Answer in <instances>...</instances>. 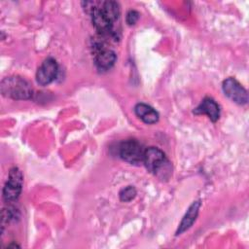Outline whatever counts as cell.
<instances>
[{
    "label": "cell",
    "instance_id": "cell-13",
    "mask_svg": "<svg viewBox=\"0 0 249 249\" xmlns=\"http://www.w3.org/2000/svg\"><path fill=\"white\" fill-rule=\"evenodd\" d=\"M135 196H136V190L133 186H127L125 188H123L119 193L120 199L124 202H128L132 200L135 197Z\"/></svg>",
    "mask_w": 249,
    "mask_h": 249
},
{
    "label": "cell",
    "instance_id": "cell-14",
    "mask_svg": "<svg viewBox=\"0 0 249 249\" xmlns=\"http://www.w3.org/2000/svg\"><path fill=\"white\" fill-rule=\"evenodd\" d=\"M139 18V13L135 10H130L127 12L126 14V17H125V20H126V23L128 25H133L136 23V21L138 20Z\"/></svg>",
    "mask_w": 249,
    "mask_h": 249
},
{
    "label": "cell",
    "instance_id": "cell-3",
    "mask_svg": "<svg viewBox=\"0 0 249 249\" xmlns=\"http://www.w3.org/2000/svg\"><path fill=\"white\" fill-rule=\"evenodd\" d=\"M145 149L142 144L135 139H127L118 146L119 157L126 162L137 164L142 162Z\"/></svg>",
    "mask_w": 249,
    "mask_h": 249
},
{
    "label": "cell",
    "instance_id": "cell-8",
    "mask_svg": "<svg viewBox=\"0 0 249 249\" xmlns=\"http://www.w3.org/2000/svg\"><path fill=\"white\" fill-rule=\"evenodd\" d=\"M196 115L205 114L213 122H217L220 118V106L219 104L210 97H205L200 104L194 110Z\"/></svg>",
    "mask_w": 249,
    "mask_h": 249
},
{
    "label": "cell",
    "instance_id": "cell-11",
    "mask_svg": "<svg viewBox=\"0 0 249 249\" xmlns=\"http://www.w3.org/2000/svg\"><path fill=\"white\" fill-rule=\"evenodd\" d=\"M98 5L104 18L114 24L120 16L119 3L116 1H103L98 2Z\"/></svg>",
    "mask_w": 249,
    "mask_h": 249
},
{
    "label": "cell",
    "instance_id": "cell-2",
    "mask_svg": "<svg viewBox=\"0 0 249 249\" xmlns=\"http://www.w3.org/2000/svg\"><path fill=\"white\" fill-rule=\"evenodd\" d=\"M142 162L148 171L157 176H160L161 174L163 177L164 173L170 171L169 161L165 157V154L156 147L145 149Z\"/></svg>",
    "mask_w": 249,
    "mask_h": 249
},
{
    "label": "cell",
    "instance_id": "cell-1",
    "mask_svg": "<svg viewBox=\"0 0 249 249\" xmlns=\"http://www.w3.org/2000/svg\"><path fill=\"white\" fill-rule=\"evenodd\" d=\"M0 90L3 96L14 100L30 99L33 89L30 84L19 76L6 77L1 81Z\"/></svg>",
    "mask_w": 249,
    "mask_h": 249
},
{
    "label": "cell",
    "instance_id": "cell-6",
    "mask_svg": "<svg viewBox=\"0 0 249 249\" xmlns=\"http://www.w3.org/2000/svg\"><path fill=\"white\" fill-rule=\"evenodd\" d=\"M93 59L98 69L108 70L115 64L117 56L114 51L99 42L93 45Z\"/></svg>",
    "mask_w": 249,
    "mask_h": 249
},
{
    "label": "cell",
    "instance_id": "cell-4",
    "mask_svg": "<svg viewBox=\"0 0 249 249\" xmlns=\"http://www.w3.org/2000/svg\"><path fill=\"white\" fill-rule=\"evenodd\" d=\"M23 175L18 167H12L9 172L8 180L3 188V199L6 202H15L21 193Z\"/></svg>",
    "mask_w": 249,
    "mask_h": 249
},
{
    "label": "cell",
    "instance_id": "cell-9",
    "mask_svg": "<svg viewBox=\"0 0 249 249\" xmlns=\"http://www.w3.org/2000/svg\"><path fill=\"white\" fill-rule=\"evenodd\" d=\"M199 207H200V202L199 201H194L188 208L186 214L184 215L181 223L179 224V227L176 231V235H179L181 233H183L184 231H186L187 230H189L193 224L195 223L197 215H198V211H199Z\"/></svg>",
    "mask_w": 249,
    "mask_h": 249
},
{
    "label": "cell",
    "instance_id": "cell-10",
    "mask_svg": "<svg viewBox=\"0 0 249 249\" xmlns=\"http://www.w3.org/2000/svg\"><path fill=\"white\" fill-rule=\"evenodd\" d=\"M135 115L145 124H152L159 121V113L150 105L145 103H137L134 107Z\"/></svg>",
    "mask_w": 249,
    "mask_h": 249
},
{
    "label": "cell",
    "instance_id": "cell-5",
    "mask_svg": "<svg viewBox=\"0 0 249 249\" xmlns=\"http://www.w3.org/2000/svg\"><path fill=\"white\" fill-rule=\"evenodd\" d=\"M222 89L225 95L229 97L231 101L239 105H244L248 102L247 90L234 78L230 77L226 79L223 82Z\"/></svg>",
    "mask_w": 249,
    "mask_h": 249
},
{
    "label": "cell",
    "instance_id": "cell-12",
    "mask_svg": "<svg viewBox=\"0 0 249 249\" xmlns=\"http://www.w3.org/2000/svg\"><path fill=\"white\" fill-rule=\"evenodd\" d=\"M17 218H18V211L17 209H15L14 207H8V208H4L2 211V226H4V224H8L12 221H15Z\"/></svg>",
    "mask_w": 249,
    "mask_h": 249
},
{
    "label": "cell",
    "instance_id": "cell-7",
    "mask_svg": "<svg viewBox=\"0 0 249 249\" xmlns=\"http://www.w3.org/2000/svg\"><path fill=\"white\" fill-rule=\"evenodd\" d=\"M58 74V65L53 57L46 58L36 72V81L40 86H47L53 82Z\"/></svg>",
    "mask_w": 249,
    "mask_h": 249
}]
</instances>
